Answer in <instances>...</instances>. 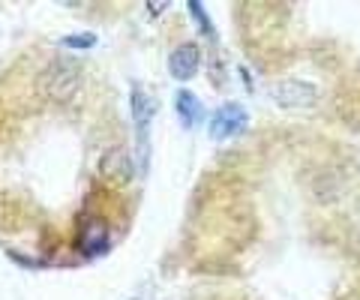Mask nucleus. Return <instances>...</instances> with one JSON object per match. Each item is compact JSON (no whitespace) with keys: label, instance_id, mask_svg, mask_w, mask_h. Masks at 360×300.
Returning <instances> with one entry per match:
<instances>
[{"label":"nucleus","instance_id":"nucleus-2","mask_svg":"<svg viewBox=\"0 0 360 300\" xmlns=\"http://www.w3.org/2000/svg\"><path fill=\"white\" fill-rule=\"evenodd\" d=\"M274 99L285 108H309L319 103V87H312L307 81H279Z\"/></svg>","mask_w":360,"mask_h":300},{"label":"nucleus","instance_id":"nucleus-3","mask_svg":"<svg viewBox=\"0 0 360 300\" xmlns=\"http://www.w3.org/2000/svg\"><path fill=\"white\" fill-rule=\"evenodd\" d=\"M243 126H246V111L240 105H225L210 120V136L217 138V141H225V138L238 136Z\"/></svg>","mask_w":360,"mask_h":300},{"label":"nucleus","instance_id":"nucleus-7","mask_svg":"<svg viewBox=\"0 0 360 300\" xmlns=\"http://www.w3.org/2000/svg\"><path fill=\"white\" fill-rule=\"evenodd\" d=\"M66 42V46H94V37H90V33H87V37H70V39H63Z\"/></svg>","mask_w":360,"mask_h":300},{"label":"nucleus","instance_id":"nucleus-6","mask_svg":"<svg viewBox=\"0 0 360 300\" xmlns=\"http://www.w3.org/2000/svg\"><path fill=\"white\" fill-rule=\"evenodd\" d=\"M177 111L184 115L186 124H193V120H198V103H195V96L184 91V93H177Z\"/></svg>","mask_w":360,"mask_h":300},{"label":"nucleus","instance_id":"nucleus-5","mask_svg":"<svg viewBox=\"0 0 360 300\" xmlns=\"http://www.w3.org/2000/svg\"><path fill=\"white\" fill-rule=\"evenodd\" d=\"M168 70H172L174 79H193L198 72V48L195 46H180L172 51V58H168Z\"/></svg>","mask_w":360,"mask_h":300},{"label":"nucleus","instance_id":"nucleus-4","mask_svg":"<svg viewBox=\"0 0 360 300\" xmlns=\"http://www.w3.org/2000/svg\"><path fill=\"white\" fill-rule=\"evenodd\" d=\"M103 174L115 183H127L132 177V159L123 148H111L103 157Z\"/></svg>","mask_w":360,"mask_h":300},{"label":"nucleus","instance_id":"nucleus-1","mask_svg":"<svg viewBox=\"0 0 360 300\" xmlns=\"http://www.w3.org/2000/svg\"><path fill=\"white\" fill-rule=\"evenodd\" d=\"M82 79L84 70L82 63H75L70 58H54L39 70V96L49 99V103H70L82 91Z\"/></svg>","mask_w":360,"mask_h":300}]
</instances>
